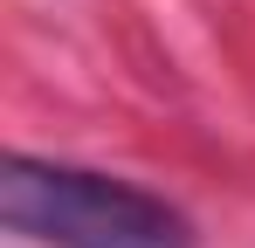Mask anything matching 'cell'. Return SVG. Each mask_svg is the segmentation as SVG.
<instances>
[{"instance_id": "cell-1", "label": "cell", "mask_w": 255, "mask_h": 248, "mask_svg": "<svg viewBox=\"0 0 255 248\" xmlns=\"http://www.w3.org/2000/svg\"><path fill=\"white\" fill-rule=\"evenodd\" d=\"M0 221L7 235H28L42 248H193L186 214L159 193L48 159L0 165Z\"/></svg>"}]
</instances>
